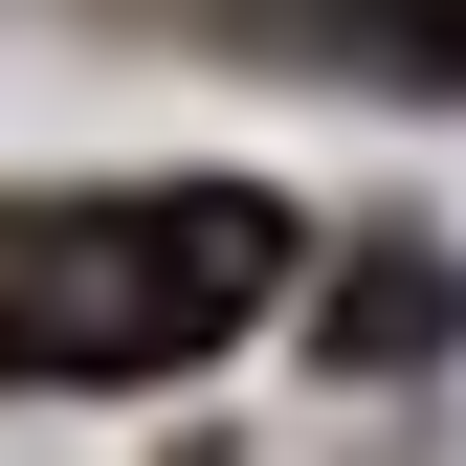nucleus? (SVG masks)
<instances>
[{
	"instance_id": "1",
	"label": "nucleus",
	"mask_w": 466,
	"mask_h": 466,
	"mask_svg": "<svg viewBox=\"0 0 466 466\" xmlns=\"http://www.w3.org/2000/svg\"><path fill=\"white\" fill-rule=\"evenodd\" d=\"M267 289H289V200H245V178L0 200V378H178Z\"/></svg>"
},
{
	"instance_id": "2",
	"label": "nucleus",
	"mask_w": 466,
	"mask_h": 466,
	"mask_svg": "<svg viewBox=\"0 0 466 466\" xmlns=\"http://www.w3.org/2000/svg\"><path fill=\"white\" fill-rule=\"evenodd\" d=\"M311 333H333L356 378H400V356H444V333H466V267H444V245H356Z\"/></svg>"
},
{
	"instance_id": "3",
	"label": "nucleus",
	"mask_w": 466,
	"mask_h": 466,
	"mask_svg": "<svg viewBox=\"0 0 466 466\" xmlns=\"http://www.w3.org/2000/svg\"><path fill=\"white\" fill-rule=\"evenodd\" d=\"M267 45H333V67L378 89H466V0H245Z\"/></svg>"
}]
</instances>
